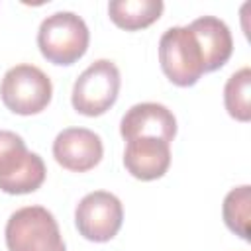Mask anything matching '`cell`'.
Here are the masks:
<instances>
[{"label":"cell","mask_w":251,"mask_h":251,"mask_svg":"<svg viewBox=\"0 0 251 251\" xmlns=\"http://www.w3.org/2000/svg\"><path fill=\"white\" fill-rule=\"evenodd\" d=\"M90 31L75 12H55L47 16L37 31V47L53 65H73L88 49Z\"/></svg>","instance_id":"6da1fadb"},{"label":"cell","mask_w":251,"mask_h":251,"mask_svg":"<svg viewBox=\"0 0 251 251\" xmlns=\"http://www.w3.org/2000/svg\"><path fill=\"white\" fill-rule=\"evenodd\" d=\"M45 175L43 159L31 153L18 133L0 129V190L6 194L35 192Z\"/></svg>","instance_id":"7a4b0ae2"},{"label":"cell","mask_w":251,"mask_h":251,"mask_svg":"<svg viewBox=\"0 0 251 251\" xmlns=\"http://www.w3.org/2000/svg\"><path fill=\"white\" fill-rule=\"evenodd\" d=\"M8 251H67L55 216L43 206L16 210L6 222Z\"/></svg>","instance_id":"3957f363"},{"label":"cell","mask_w":251,"mask_h":251,"mask_svg":"<svg viewBox=\"0 0 251 251\" xmlns=\"http://www.w3.org/2000/svg\"><path fill=\"white\" fill-rule=\"evenodd\" d=\"M53 96L51 78L35 65L22 63L6 71L0 84V98L4 106L20 116H33L43 112Z\"/></svg>","instance_id":"277c9868"},{"label":"cell","mask_w":251,"mask_h":251,"mask_svg":"<svg viewBox=\"0 0 251 251\" xmlns=\"http://www.w3.org/2000/svg\"><path fill=\"white\" fill-rule=\"evenodd\" d=\"M159 63L165 76L176 86H192L204 75L200 45L188 25L169 27L159 39Z\"/></svg>","instance_id":"5b68a950"},{"label":"cell","mask_w":251,"mask_h":251,"mask_svg":"<svg viewBox=\"0 0 251 251\" xmlns=\"http://www.w3.org/2000/svg\"><path fill=\"white\" fill-rule=\"evenodd\" d=\"M120 84L122 78L118 67L110 59H98L75 80L71 94L73 108L88 118L102 116L116 104Z\"/></svg>","instance_id":"8992f818"},{"label":"cell","mask_w":251,"mask_h":251,"mask_svg":"<svg viewBox=\"0 0 251 251\" xmlns=\"http://www.w3.org/2000/svg\"><path fill=\"white\" fill-rule=\"evenodd\" d=\"M124 208L116 194L106 190L88 192L75 210V224L78 233L94 243L110 241L122 227Z\"/></svg>","instance_id":"52a82bcc"},{"label":"cell","mask_w":251,"mask_h":251,"mask_svg":"<svg viewBox=\"0 0 251 251\" xmlns=\"http://www.w3.org/2000/svg\"><path fill=\"white\" fill-rule=\"evenodd\" d=\"M104 155V145L98 133L86 127H67L57 133L53 141L55 161L73 173H86L94 169Z\"/></svg>","instance_id":"ba28073f"},{"label":"cell","mask_w":251,"mask_h":251,"mask_svg":"<svg viewBox=\"0 0 251 251\" xmlns=\"http://www.w3.org/2000/svg\"><path fill=\"white\" fill-rule=\"evenodd\" d=\"M120 133L126 141L133 137H159L171 143L176 135V118L163 104L141 102L124 114Z\"/></svg>","instance_id":"9c48e42d"},{"label":"cell","mask_w":251,"mask_h":251,"mask_svg":"<svg viewBox=\"0 0 251 251\" xmlns=\"http://www.w3.org/2000/svg\"><path fill=\"white\" fill-rule=\"evenodd\" d=\"M171 165V143L159 137L127 139L124 151V167L139 180L161 178Z\"/></svg>","instance_id":"30bf717a"},{"label":"cell","mask_w":251,"mask_h":251,"mask_svg":"<svg viewBox=\"0 0 251 251\" xmlns=\"http://www.w3.org/2000/svg\"><path fill=\"white\" fill-rule=\"evenodd\" d=\"M188 29L194 33L200 45L202 59H204V73L222 69L233 51L231 31L226 25V22L216 16H202V18H196L188 25Z\"/></svg>","instance_id":"8fae6325"},{"label":"cell","mask_w":251,"mask_h":251,"mask_svg":"<svg viewBox=\"0 0 251 251\" xmlns=\"http://www.w3.org/2000/svg\"><path fill=\"white\" fill-rule=\"evenodd\" d=\"M163 8L165 4L161 0H112L108 4V14L118 27L137 31L157 22Z\"/></svg>","instance_id":"7c38bea8"},{"label":"cell","mask_w":251,"mask_h":251,"mask_svg":"<svg viewBox=\"0 0 251 251\" xmlns=\"http://www.w3.org/2000/svg\"><path fill=\"white\" fill-rule=\"evenodd\" d=\"M222 216L229 231L239 235L241 239L249 241V220H251V186L243 184L237 188H231L222 206Z\"/></svg>","instance_id":"4fadbf2b"},{"label":"cell","mask_w":251,"mask_h":251,"mask_svg":"<svg viewBox=\"0 0 251 251\" xmlns=\"http://www.w3.org/2000/svg\"><path fill=\"white\" fill-rule=\"evenodd\" d=\"M224 104L237 122L251 120V69L243 67L233 73L224 86Z\"/></svg>","instance_id":"5bb4252c"}]
</instances>
